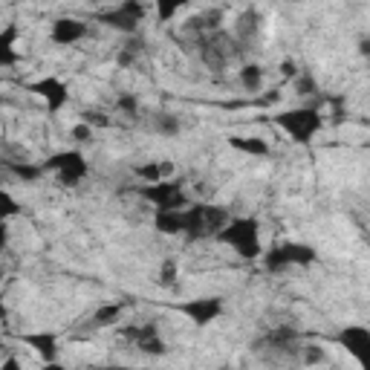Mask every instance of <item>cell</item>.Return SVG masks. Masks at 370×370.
Returning <instances> with one entry per match:
<instances>
[{
    "instance_id": "1",
    "label": "cell",
    "mask_w": 370,
    "mask_h": 370,
    "mask_svg": "<svg viewBox=\"0 0 370 370\" xmlns=\"http://www.w3.org/2000/svg\"><path fill=\"white\" fill-rule=\"evenodd\" d=\"M182 220H185L182 235L189 240H203V238H217L231 217H228V211L223 206L194 203V206H189L182 211Z\"/></svg>"
},
{
    "instance_id": "2",
    "label": "cell",
    "mask_w": 370,
    "mask_h": 370,
    "mask_svg": "<svg viewBox=\"0 0 370 370\" xmlns=\"http://www.w3.org/2000/svg\"><path fill=\"white\" fill-rule=\"evenodd\" d=\"M220 243L231 246L240 258L246 260H255L263 255V246H260V223L258 217H238V220H228L226 228L217 235Z\"/></svg>"
},
{
    "instance_id": "3",
    "label": "cell",
    "mask_w": 370,
    "mask_h": 370,
    "mask_svg": "<svg viewBox=\"0 0 370 370\" xmlns=\"http://www.w3.org/2000/svg\"><path fill=\"white\" fill-rule=\"evenodd\" d=\"M272 122L298 145H310L312 136L324 127V116H321L318 107H292V110H284V113L272 116Z\"/></svg>"
},
{
    "instance_id": "4",
    "label": "cell",
    "mask_w": 370,
    "mask_h": 370,
    "mask_svg": "<svg viewBox=\"0 0 370 370\" xmlns=\"http://www.w3.org/2000/svg\"><path fill=\"white\" fill-rule=\"evenodd\" d=\"M197 46H200V58L208 70H223L231 58H238L246 46L238 41V38H231L228 32L217 29V32H208V35H200L197 38Z\"/></svg>"
},
{
    "instance_id": "5",
    "label": "cell",
    "mask_w": 370,
    "mask_h": 370,
    "mask_svg": "<svg viewBox=\"0 0 370 370\" xmlns=\"http://www.w3.org/2000/svg\"><path fill=\"white\" fill-rule=\"evenodd\" d=\"M136 191H139L142 200H148L157 211H185L191 206V200H189V194H185L179 179L151 182V185H142V189H136Z\"/></svg>"
},
{
    "instance_id": "6",
    "label": "cell",
    "mask_w": 370,
    "mask_h": 370,
    "mask_svg": "<svg viewBox=\"0 0 370 370\" xmlns=\"http://www.w3.org/2000/svg\"><path fill=\"white\" fill-rule=\"evenodd\" d=\"M43 171H58V182L61 185H78L84 176H87V159L78 154V151H61V154H53L41 165Z\"/></svg>"
},
{
    "instance_id": "7",
    "label": "cell",
    "mask_w": 370,
    "mask_h": 370,
    "mask_svg": "<svg viewBox=\"0 0 370 370\" xmlns=\"http://www.w3.org/2000/svg\"><path fill=\"white\" fill-rule=\"evenodd\" d=\"M145 15H148L145 4H139V0H125V4H119L116 9L102 12L99 21L107 23V26H113V29H119V32L133 35V32L139 29V23L145 21Z\"/></svg>"
},
{
    "instance_id": "8",
    "label": "cell",
    "mask_w": 370,
    "mask_h": 370,
    "mask_svg": "<svg viewBox=\"0 0 370 370\" xmlns=\"http://www.w3.org/2000/svg\"><path fill=\"white\" fill-rule=\"evenodd\" d=\"M176 310H179L185 318H191L197 327H208L211 321H217V318L223 315V298H217V295H203V298H191V301L176 304Z\"/></svg>"
},
{
    "instance_id": "9",
    "label": "cell",
    "mask_w": 370,
    "mask_h": 370,
    "mask_svg": "<svg viewBox=\"0 0 370 370\" xmlns=\"http://www.w3.org/2000/svg\"><path fill=\"white\" fill-rule=\"evenodd\" d=\"M26 90L35 92V96H41V99L46 102V110H50V113L64 110V105L70 102V90H67V84H64L61 78H53V75L26 84Z\"/></svg>"
},
{
    "instance_id": "10",
    "label": "cell",
    "mask_w": 370,
    "mask_h": 370,
    "mask_svg": "<svg viewBox=\"0 0 370 370\" xmlns=\"http://www.w3.org/2000/svg\"><path fill=\"white\" fill-rule=\"evenodd\" d=\"M336 342L359 361L364 364L367 361V350H370V330L364 327V324H347L344 330L336 333Z\"/></svg>"
},
{
    "instance_id": "11",
    "label": "cell",
    "mask_w": 370,
    "mask_h": 370,
    "mask_svg": "<svg viewBox=\"0 0 370 370\" xmlns=\"http://www.w3.org/2000/svg\"><path fill=\"white\" fill-rule=\"evenodd\" d=\"M301 344H304V342H301V336H298L295 327H275V330H269V333L255 344V350L272 347L275 353H281V356H298Z\"/></svg>"
},
{
    "instance_id": "12",
    "label": "cell",
    "mask_w": 370,
    "mask_h": 370,
    "mask_svg": "<svg viewBox=\"0 0 370 370\" xmlns=\"http://www.w3.org/2000/svg\"><path fill=\"white\" fill-rule=\"evenodd\" d=\"M84 35H87V23L78 21V18H58V21L53 23V29H50L53 43H58V46H73V43H78Z\"/></svg>"
},
{
    "instance_id": "13",
    "label": "cell",
    "mask_w": 370,
    "mask_h": 370,
    "mask_svg": "<svg viewBox=\"0 0 370 370\" xmlns=\"http://www.w3.org/2000/svg\"><path fill=\"white\" fill-rule=\"evenodd\" d=\"M21 342L26 347H32L43 361H56V356H58V339L53 333H26Z\"/></svg>"
},
{
    "instance_id": "14",
    "label": "cell",
    "mask_w": 370,
    "mask_h": 370,
    "mask_svg": "<svg viewBox=\"0 0 370 370\" xmlns=\"http://www.w3.org/2000/svg\"><path fill=\"white\" fill-rule=\"evenodd\" d=\"M15 43H18V26L9 23L6 29H0V67H15L21 61Z\"/></svg>"
},
{
    "instance_id": "15",
    "label": "cell",
    "mask_w": 370,
    "mask_h": 370,
    "mask_svg": "<svg viewBox=\"0 0 370 370\" xmlns=\"http://www.w3.org/2000/svg\"><path fill=\"white\" fill-rule=\"evenodd\" d=\"M228 145L240 154H249V157H266L269 154L266 139H258V136H228Z\"/></svg>"
},
{
    "instance_id": "16",
    "label": "cell",
    "mask_w": 370,
    "mask_h": 370,
    "mask_svg": "<svg viewBox=\"0 0 370 370\" xmlns=\"http://www.w3.org/2000/svg\"><path fill=\"white\" fill-rule=\"evenodd\" d=\"M154 228L162 231V235H182V228H185L182 211H157L154 214Z\"/></svg>"
},
{
    "instance_id": "17",
    "label": "cell",
    "mask_w": 370,
    "mask_h": 370,
    "mask_svg": "<svg viewBox=\"0 0 370 370\" xmlns=\"http://www.w3.org/2000/svg\"><path fill=\"white\" fill-rule=\"evenodd\" d=\"M284 246V255H287V260H290V266H310V263H315V249L312 246H307V243H281Z\"/></svg>"
},
{
    "instance_id": "18",
    "label": "cell",
    "mask_w": 370,
    "mask_h": 370,
    "mask_svg": "<svg viewBox=\"0 0 370 370\" xmlns=\"http://www.w3.org/2000/svg\"><path fill=\"white\" fill-rule=\"evenodd\" d=\"M258 26H260V12H255V9H246V12L238 18L235 38H238L240 43H246V41H252V35L258 32Z\"/></svg>"
},
{
    "instance_id": "19",
    "label": "cell",
    "mask_w": 370,
    "mask_h": 370,
    "mask_svg": "<svg viewBox=\"0 0 370 370\" xmlns=\"http://www.w3.org/2000/svg\"><path fill=\"white\" fill-rule=\"evenodd\" d=\"M171 171H174L171 162H148V165H139V168H136V176H139V179H145V182L151 185V182H162V179H168Z\"/></svg>"
},
{
    "instance_id": "20",
    "label": "cell",
    "mask_w": 370,
    "mask_h": 370,
    "mask_svg": "<svg viewBox=\"0 0 370 370\" xmlns=\"http://www.w3.org/2000/svg\"><path fill=\"white\" fill-rule=\"evenodd\" d=\"M122 312H125V304H102L92 312V327H113L122 318Z\"/></svg>"
},
{
    "instance_id": "21",
    "label": "cell",
    "mask_w": 370,
    "mask_h": 370,
    "mask_svg": "<svg viewBox=\"0 0 370 370\" xmlns=\"http://www.w3.org/2000/svg\"><path fill=\"white\" fill-rule=\"evenodd\" d=\"M260 258H263L266 272H284V269L290 266V260H287V255H284V246H272V249H266Z\"/></svg>"
},
{
    "instance_id": "22",
    "label": "cell",
    "mask_w": 370,
    "mask_h": 370,
    "mask_svg": "<svg viewBox=\"0 0 370 370\" xmlns=\"http://www.w3.org/2000/svg\"><path fill=\"white\" fill-rule=\"evenodd\" d=\"M240 84H243L249 92H258L260 84H263V70H260L258 64H246V67L240 70Z\"/></svg>"
},
{
    "instance_id": "23",
    "label": "cell",
    "mask_w": 370,
    "mask_h": 370,
    "mask_svg": "<svg viewBox=\"0 0 370 370\" xmlns=\"http://www.w3.org/2000/svg\"><path fill=\"white\" fill-rule=\"evenodd\" d=\"M9 171H12L18 179H23V182H35V179L43 176V168H41V165H32V162H9Z\"/></svg>"
},
{
    "instance_id": "24",
    "label": "cell",
    "mask_w": 370,
    "mask_h": 370,
    "mask_svg": "<svg viewBox=\"0 0 370 370\" xmlns=\"http://www.w3.org/2000/svg\"><path fill=\"white\" fill-rule=\"evenodd\" d=\"M18 214H21L18 200H15L9 191L0 189V220H12V217H18Z\"/></svg>"
},
{
    "instance_id": "25",
    "label": "cell",
    "mask_w": 370,
    "mask_h": 370,
    "mask_svg": "<svg viewBox=\"0 0 370 370\" xmlns=\"http://www.w3.org/2000/svg\"><path fill=\"white\" fill-rule=\"evenodd\" d=\"M154 127H157V130H159L162 136H176L182 125H179V119H176L174 113H159V116H157V125H154Z\"/></svg>"
},
{
    "instance_id": "26",
    "label": "cell",
    "mask_w": 370,
    "mask_h": 370,
    "mask_svg": "<svg viewBox=\"0 0 370 370\" xmlns=\"http://www.w3.org/2000/svg\"><path fill=\"white\" fill-rule=\"evenodd\" d=\"M116 110H122L127 119H136L139 116V99L133 96V92H122V96L116 99Z\"/></svg>"
},
{
    "instance_id": "27",
    "label": "cell",
    "mask_w": 370,
    "mask_h": 370,
    "mask_svg": "<svg viewBox=\"0 0 370 370\" xmlns=\"http://www.w3.org/2000/svg\"><path fill=\"white\" fill-rule=\"evenodd\" d=\"M295 92H298V96H315V92H318L315 78L310 73H298L295 75Z\"/></svg>"
},
{
    "instance_id": "28",
    "label": "cell",
    "mask_w": 370,
    "mask_h": 370,
    "mask_svg": "<svg viewBox=\"0 0 370 370\" xmlns=\"http://www.w3.org/2000/svg\"><path fill=\"white\" fill-rule=\"evenodd\" d=\"M298 356H301L304 364H318V361H324V347H318V344H301Z\"/></svg>"
},
{
    "instance_id": "29",
    "label": "cell",
    "mask_w": 370,
    "mask_h": 370,
    "mask_svg": "<svg viewBox=\"0 0 370 370\" xmlns=\"http://www.w3.org/2000/svg\"><path fill=\"white\" fill-rule=\"evenodd\" d=\"M81 122H84L87 127H107V125H110V119H107L102 110H84V113H81Z\"/></svg>"
},
{
    "instance_id": "30",
    "label": "cell",
    "mask_w": 370,
    "mask_h": 370,
    "mask_svg": "<svg viewBox=\"0 0 370 370\" xmlns=\"http://www.w3.org/2000/svg\"><path fill=\"white\" fill-rule=\"evenodd\" d=\"M157 281H159L162 287H171V284L176 281V263H174V260H165V263H162V269H159V278H157Z\"/></svg>"
},
{
    "instance_id": "31",
    "label": "cell",
    "mask_w": 370,
    "mask_h": 370,
    "mask_svg": "<svg viewBox=\"0 0 370 370\" xmlns=\"http://www.w3.org/2000/svg\"><path fill=\"white\" fill-rule=\"evenodd\" d=\"M73 139H75V142H90V139H92V127H87L84 122H78L73 127Z\"/></svg>"
},
{
    "instance_id": "32",
    "label": "cell",
    "mask_w": 370,
    "mask_h": 370,
    "mask_svg": "<svg viewBox=\"0 0 370 370\" xmlns=\"http://www.w3.org/2000/svg\"><path fill=\"white\" fill-rule=\"evenodd\" d=\"M179 12V4H162L159 9H157V15H159V21H168V18H174Z\"/></svg>"
},
{
    "instance_id": "33",
    "label": "cell",
    "mask_w": 370,
    "mask_h": 370,
    "mask_svg": "<svg viewBox=\"0 0 370 370\" xmlns=\"http://www.w3.org/2000/svg\"><path fill=\"white\" fill-rule=\"evenodd\" d=\"M133 61H136V53H130V50H125V46H122V53H119L116 64H119V67H130Z\"/></svg>"
},
{
    "instance_id": "34",
    "label": "cell",
    "mask_w": 370,
    "mask_h": 370,
    "mask_svg": "<svg viewBox=\"0 0 370 370\" xmlns=\"http://www.w3.org/2000/svg\"><path fill=\"white\" fill-rule=\"evenodd\" d=\"M0 370H23V364L18 361V356H6L4 361H0Z\"/></svg>"
},
{
    "instance_id": "35",
    "label": "cell",
    "mask_w": 370,
    "mask_h": 370,
    "mask_svg": "<svg viewBox=\"0 0 370 370\" xmlns=\"http://www.w3.org/2000/svg\"><path fill=\"white\" fill-rule=\"evenodd\" d=\"M9 246V226L6 220H0V249H6Z\"/></svg>"
},
{
    "instance_id": "36",
    "label": "cell",
    "mask_w": 370,
    "mask_h": 370,
    "mask_svg": "<svg viewBox=\"0 0 370 370\" xmlns=\"http://www.w3.org/2000/svg\"><path fill=\"white\" fill-rule=\"evenodd\" d=\"M281 70H284V75H295V64H292V61H284Z\"/></svg>"
},
{
    "instance_id": "37",
    "label": "cell",
    "mask_w": 370,
    "mask_h": 370,
    "mask_svg": "<svg viewBox=\"0 0 370 370\" xmlns=\"http://www.w3.org/2000/svg\"><path fill=\"white\" fill-rule=\"evenodd\" d=\"M43 370H67V367H64V364H58V361H46V364H43Z\"/></svg>"
},
{
    "instance_id": "38",
    "label": "cell",
    "mask_w": 370,
    "mask_h": 370,
    "mask_svg": "<svg viewBox=\"0 0 370 370\" xmlns=\"http://www.w3.org/2000/svg\"><path fill=\"white\" fill-rule=\"evenodd\" d=\"M9 318V310H6V304H4V298H0V321H6Z\"/></svg>"
},
{
    "instance_id": "39",
    "label": "cell",
    "mask_w": 370,
    "mask_h": 370,
    "mask_svg": "<svg viewBox=\"0 0 370 370\" xmlns=\"http://www.w3.org/2000/svg\"><path fill=\"white\" fill-rule=\"evenodd\" d=\"M116 370H136V367H116Z\"/></svg>"
},
{
    "instance_id": "40",
    "label": "cell",
    "mask_w": 370,
    "mask_h": 370,
    "mask_svg": "<svg viewBox=\"0 0 370 370\" xmlns=\"http://www.w3.org/2000/svg\"><path fill=\"white\" fill-rule=\"evenodd\" d=\"M0 350H4V344H0Z\"/></svg>"
}]
</instances>
